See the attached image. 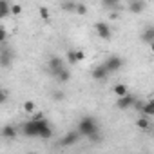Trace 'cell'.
<instances>
[{"label": "cell", "instance_id": "30bf717a", "mask_svg": "<svg viewBox=\"0 0 154 154\" xmlns=\"http://www.w3.org/2000/svg\"><path fill=\"white\" fill-rule=\"evenodd\" d=\"M47 67H49V72L54 76L62 67H65V63H63V60L60 58V56H51L49 58V63H47Z\"/></svg>", "mask_w": 154, "mask_h": 154}, {"label": "cell", "instance_id": "3957f363", "mask_svg": "<svg viewBox=\"0 0 154 154\" xmlns=\"http://www.w3.org/2000/svg\"><path fill=\"white\" fill-rule=\"evenodd\" d=\"M102 65H103V67L109 71V74H111V72H116V71H120V69L123 67V60H122L120 56H116V54H111Z\"/></svg>", "mask_w": 154, "mask_h": 154}, {"label": "cell", "instance_id": "7a4b0ae2", "mask_svg": "<svg viewBox=\"0 0 154 154\" xmlns=\"http://www.w3.org/2000/svg\"><path fill=\"white\" fill-rule=\"evenodd\" d=\"M78 134L80 136H89V134H93V132H96V131H100V125H98V122L93 118V116H84L80 122H78Z\"/></svg>", "mask_w": 154, "mask_h": 154}, {"label": "cell", "instance_id": "8fae6325", "mask_svg": "<svg viewBox=\"0 0 154 154\" xmlns=\"http://www.w3.org/2000/svg\"><path fill=\"white\" fill-rule=\"evenodd\" d=\"M91 76L96 80V82H103V80H107V76H109V71L103 67V65H96L93 71H91Z\"/></svg>", "mask_w": 154, "mask_h": 154}, {"label": "cell", "instance_id": "52a82bcc", "mask_svg": "<svg viewBox=\"0 0 154 154\" xmlns=\"http://www.w3.org/2000/svg\"><path fill=\"white\" fill-rule=\"evenodd\" d=\"M134 100H136V98H134L131 93H127V94H123V96H118V100H116V107H118L120 111H127V109L132 107Z\"/></svg>", "mask_w": 154, "mask_h": 154}, {"label": "cell", "instance_id": "5bb4252c", "mask_svg": "<svg viewBox=\"0 0 154 154\" xmlns=\"http://www.w3.org/2000/svg\"><path fill=\"white\" fill-rule=\"evenodd\" d=\"M54 78H56L60 84H67V82L71 80V71H69L67 67H62V69L54 74Z\"/></svg>", "mask_w": 154, "mask_h": 154}, {"label": "cell", "instance_id": "4316f807", "mask_svg": "<svg viewBox=\"0 0 154 154\" xmlns=\"http://www.w3.org/2000/svg\"><path fill=\"white\" fill-rule=\"evenodd\" d=\"M63 96H65V94H63L62 91H54V93H53V100H56V102L63 100Z\"/></svg>", "mask_w": 154, "mask_h": 154}, {"label": "cell", "instance_id": "44dd1931", "mask_svg": "<svg viewBox=\"0 0 154 154\" xmlns=\"http://www.w3.org/2000/svg\"><path fill=\"white\" fill-rule=\"evenodd\" d=\"M38 13H40V18H42V20H49V17H51V13H49L47 8H40Z\"/></svg>", "mask_w": 154, "mask_h": 154}, {"label": "cell", "instance_id": "d4e9b609", "mask_svg": "<svg viewBox=\"0 0 154 154\" xmlns=\"http://www.w3.org/2000/svg\"><path fill=\"white\" fill-rule=\"evenodd\" d=\"M62 8H63V11H67V13H72L74 8H76V4H74V2H65Z\"/></svg>", "mask_w": 154, "mask_h": 154}, {"label": "cell", "instance_id": "484cf974", "mask_svg": "<svg viewBox=\"0 0 154 154\" xmlns=\"http://www.w3.org/2000/svg\"><path fill=\"white\" fill-rule=\"evenodd\" d=\"M8 98H9L8 91H4V89H0V105H2V103H6V102H8Z\"/></svg>", "mask_w": 154, "mask_h": 154}, {"label": "cell", "instance_id": "6da1fadb", "mask_svg": "<svg viewBox=\"0 0 154 154\" xmlns=\"http://www.w3.org/2000/svg\"><path fill=\"white\" fill-rule=\"evenodd\" d=\"M22 132L29 138H42V140H49L53 136V127L49 125V122L45 118L40 120H29L22 125Z\"/></svg>", "mask_w": 154, "mask_h": 154}, {"label": "cell", "instance_id": "277c9868", "mask_svg": "<svg viewBox=\"0 0 154 154\" xmlns=\"http://www.w3.org/2000/svg\"><path fill=\"white\" fill-rule=\"evenodd\" d=\"M94 29H96V33H98V36L102 38V40H111L112 38V29H111V26L107 24V22H96L94 24Z\"/></svg>", "mask_w": 154, "mask_h": 154}, {"label": "cell", "instance_id": "7c38bea8", "mask_svg": "<svg viewBox=\"0 0 154 154\" xmlns=\"http://www.w3.org/2000/svg\"><path fill=\"white\" fill-rule=\"evenodd\" d=\"M17 134H18V131H17V127L15 125H4L2 129H0V136H2L4 140H15L17 138Z\"/></svg>", "mask_w": 154, "mask_h": 154}, {"label": "cell", "instance_id": "ac0fdd59", "mask_svg": "<svg viewBox=\"0 0 154 154\" xmlns=\"http://www.w3.org/2000/svg\"><path fill=\"white\" fill-rule=\"evenodd\" d=\"M112 93H114L116 96H123V94H127V93H129V89H127V85H125V84H116V85L112 87Z\"/></svg>", "mask_w": 154, "mask_h": 154}, {"label": "cell", "instance_id": "ffe728a7", "mask_svg": "<svg viewBox=\"0 0 154 154\" xmlns=\"http://www.w3.org/2000/svg\"><path fill=\"white\" fill-rule=\"evenodd\" d=\"M22 11H24V8L20 4H11L9 6V15H13V17H20Z\"/></svg>", "mask_w": 154, "mask_h": 154}, {"label": "cell", "instance_id": "e0dca14e", "mask_svg": "<svg viewBox=\"0 0 154 154\" xmlns=\"http://www.w3.org/2000/svg\"><path fill=\"white\" fill-rule=\"evenodd\" d=\"M9 6L11 4L8 2V0H0V20L9 17Z\"/></svg>", "mask_w": 154, "mask_h": 154}, {"label": "cell", "instance_id": "4dcf8cb0", "mask_svg": "<svg viewBox=\"0 0 154 154\" xmlns=\"http://www.w3.org/2000/svg\"><path fill=\"white\" fill-rule=\"evenodd\" d=\"M109 18H111V20H116V18H118V13H116V11L109 13Z\"/></svg>", "mask_w": 154, "mask_h": 154}, {"label": "cell", "instance_id": "83f0119b", "mask_svg": "<svg viewBox=\"0 0 154 154\" xmlns=\"http://www.w3.org/2000/svg\"><path fill=\"white\" fill-rule=\"evenodd\" d=\"M6 38H8L6 29H4V27H0V44H4V42H6Z\"/></svg>", "mask_w": 154, "mask_h": 154}, {"label": "cell", "instance_id": "5b68a950", "mask_svg": "<svg viewBox=\"0 0 154 154\" xmlns=\"http://www.w3.org/2000/svg\"><path fill=\"white\" fill-rule=\"evenodd\" d=\"M13 60H15V51L6 47L4 51H0V65H2L4 69H9L13 65Z\"/></svg>", "mask_w": 154, "mask_h": 154}, {"label": "cell", "instance_id": "4fadbf2b", "mask_svg": "<svg viewBox=\"0 0 154 154\" xmlns=\"http://www.w3.org/2000/svg\"><path fill=\"white\" fill-rule=\"evenodd\" d=\"M140 38H141V42H143V44L152 45V44H154V27H152V26H149V27L141 33V36H140Z\"/></svg>", "mask_w": 154, "mask_h": 154}, {"label": "cell", "instance_id": "f546056e", "mask_svg": "<svg viewBox=\"0 0 154 154\" xmlns=\"http://www.w3.org/2000/svg\"><path fill=\"white\" fill-rule=\"evenodd\" d=\"M40 118H44V114H42V112H36V111H35V112H31V120H40Z\"/></svg>", "mask_w": 154, "mask_h": 154}, {"label": "cell", "instance_id": "7402d4cb", "mask_svg": "<svg viewBox=\"0 0 154 154\" xmlns=\"http://www.w3.org/2000/svg\"><path fill=\"white\" fill-rule=\"evenodd\" d=\"M67 62H69L71 65H74V63H76V54H74V49H69V51H67Z\"/></svg>", "mask_w": 154, "mask_h": 154}, {"label": "cell", "instance_id": "f1b7e54d", "mask_svg": "<svg viewBox=\"0 0 154 154\" xmlns=\"http://www.w3.org/2000/svg\"><path fill=\"white\" fill-rule=\"evenodd\" d=\"M74 54H76V62H82L85 58V53L84 51H74Z\"/></svg>", "mask_w": 154, "mask_h": 154}, {"label": "cell", "instance_id": "2e32d148", "mask_svg": "<svg viewBox=\"0 0 154 154\" xmlns=\"http://www.w3.org/2000/svg\"><path fill=\"white\" fill-rule=\"evenodd\" d=\"M102 6L105 9H111V11H118L120 9V0H102Z\"/></svg>", "mask_w": 154, "mask_h": 154}, {"label": "cell", "instance_id": "603a6c76", "mask_svg": "<svg viewBox=\"0 0 154 154\" xmlns=\"http://www.w3.org/2000/svg\"><path fill=\"white\" fill-rule=\"evenodd\" d=\"M74 11L78 13V15H87V6H85V4H76Z\"/></svg>", "mask_w": 154, "mask_h": 154}, {"label": "cell", "instance_id": "d6986e66", "mask_svg": "<svg viewBox=\"0 0 154 154\" xmlns=\"http://www.w3.org/2000/svg\"><path fill=\"white\" fill-rule=\"evenodd\" d=\"M22 109H24V112H27V114H31V112H35V111H36V103H35L33 100H27V102H24V105H22Z\"/></svg>", "mask_w": 154, "mask_h": 154}, {"label": "cell", "instance_id": "8992f818", "mask_svg": "<svg viewBox=\"0 0 154 154\" xmlns=\"http://www.w3.org/2000/svg\"><path fill=\"white\" fill-rule=\"evenodd\" d=\"M132 107H136L143 116H152L154 114V102H138V100H134V103H132Z\"/></svg>", "mask_w": 154, "mask_h": 154}, {"label": "cell", "instance_id": "ba28073f", "mask_svg": "<svg viewBox=\"0 0 154 154\" xmlns=\"http://www.w3.org/2000/svg\"><path fill=\"white\" fill-rule=\"evenodd\" d=\"M127 9L132 15H140V13H143L147 9V2H145V0H131L129 6H127Z\"/></svg>", "mask_w": 154, "mask_h": 154}, {"label": "cell", "instance_id": "9c48e42d", "mask_svg": "<svg viewBox=\"0 0 154 154\" xmlns=\"http://www.w3.org/2000/svg\"><path fill=\"white\" fill-rule=\"evenodd\" d=\"M78 140H80L78 131H71V132H67L65 136H62L60 145H62V147H71V145H74V143H78Z\"/></svg>", "mask_w": 154, "mask_h": 154}, {"label": "cell", "instance_id": "9a60e30c", "mask_svg": "<svg viewBox=\"0 0 154 154\" xmlns=\"http://www.w3.org/2000/svg\"><path fill=\"white\" fill-rule=\"evenodd\" d=\"M136 125H138V129H141V131H149L152 123H150L149 116H140V118L136 120Z\"/></svg>", "mask_w": 154, "mask_h": 154}, {"label": "cell", "instance_id": "cb8c5ba5", "mask_svg": "<svg viewBox=\"0 0 154 154\" xmlns=\"http://www.w3.org/2000/svg\"><path fill=\"white\" fill-rule=\"evenodd\" d=\"M93 143H98V141H102V136H100V131H96V132H93V134H89L87 136Z\"/></svg>", "mask_w": 154, "mask_h": 154}]
</instances>
